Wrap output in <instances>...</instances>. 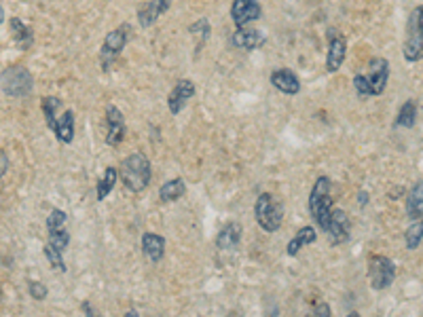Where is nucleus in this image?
I'll list each match as a JSON object with an SVG mask.
<instances>
[{"mask_svg":"<svg viewBox=\"0 0 423 317\" xmlns=\"http://www.w3.org/2000/svg\"><path fill=\"white\" fill-rule=\"evenodd\" d=\"M309 211H311V218L315 220V225L326 231L330 216H333V182H330V178L322 176V178L315 180L311 195H309Z\"/></svg>","mask_w":423,"mask_h":317,"instance_id":"nucleus-1","label":"nucleus"},{"mask_svg":"<svg viewBox=\"0 0 423 317\" xmlns=\"http://www.w3.org/2000/svg\"><path fill=\"white\" fill-rule=\"evenodd\" d=\"M121 182L131 193H142L150 184V161L146 154L134 152L121 163Z\"/></svg>","mask_w":423,"mask_h":317,"instance_id":"nucleus-2","label":"nucleus"},{"mask_svg":"<svg viewBox=\"0 0 423 317\" xmlns=\"http://www.w3.org/2000/svg\"><path fill=\"white\" fill-rule=\"evenodd\" d=\"M254 216L262 231L276 233L284 220V207L271 193H262L254 203Z\"/></svg>","mask_w":423,"mask_h":317,"instance_id":"nucleus-3","label":"nucleus"},{"mask_svg":"<svg viewBox=\"0 0 423 317\" xmlns=\"http://www.w3.org/2000/svg\"><path fill=\"white\" fill-rule=\"evenodd\" d=\"M368 279L375 290H385L396 279V264L381 254H373L368 258Z\"/></svg>","mask_w":423,"mask_h":317,"instance_id":"nucleus-4","label":"nucleus"},{"mask_svg":"<svg viewBox=\"0 0 423 317\" xmlns=\"http://www.w3.org/2000/svg\"><path fill=\"white\" fill-rule=\"evenodd\" d=\"M404 58L408 62H419L423 58V5L415 9L404 40Z\"/></svg>","mask_w":423,"mask_h":317,"instance_id":"nucleus-5","label":"nucleus"},{"mask_svg":"<svg viewBox=\"0 0 423 317\" xmlns=\"http://www.w3.org/2000/svg\"><path fill=\"white\" fill-rule=\"evenodd\" d=\"M127 36H129V26L123 24L104 38L102 51H99V62H102L104 70H109V66L117 60V56L127 44Z\"/></svg>","mask_w":423,"mask_h":317,"instance_id":"nucleus-6","label":"nucleus"},{"mask_svg":"<svg viewBox=\"0 0 423 317\" xmlns=\"http://www.w3.org/2000/svg\"><path fill=\"white\" fill-rule=\"evenodd\" d=\"M3 89L7 95L24 97L32 91V79L30 72L24 68H9L3 72Z\"/></svg>","mask_w":423,"mask_h":317,"instance_id":"nucleus-7","label":"nucleus"},{"mask_svg":"<svg viewBox=\"0 0 423 317\" xmlns=\"http://www.w3.org/2000/svg\"><path fill=\"white\" fill-rule=\"evenodd\" d=\"M370 87V95H381L388 87L390 79V66L383 58H375L368 62V72L364 74Z\"/></svg>","mask_w":423,"mask_h":317,"instance_id":"nucleus-8","label":"nucleus"},{"mask_svg":"<svg viewBox=\"0 0 423 317\" xmlns=\"http://www.w3.org/2000/svg\"><path fill=\"white\" fill-rule=\"evenodd\" d=\"M106 123H109L106 144L119 146L125 138V119H123V113L117 108V106H109V111H106Z\"/></svg>","mask_w":423,"mask_h":317,"instance_id":"nucleus-9","label":"nucleus"},{"mask_svg":"<svg viewBox=\"0 0 423 317\" xmlns=\"http://www.w3.org/2000/svg\"><path fill=\"white\" fill-rule=\"evenodd\" d=\"M193 95H195V83L189 81V79L178 81V85L168 95V106H170L172 115H178Z\"/></svg>","mask_w":423,"mask_h":317,"instance_id":"nucleus-10","label":"nucleus"},{"mask_svg":"<svg viewBox=\"0 0 423 317\" xmlns=\"http://www.w3.org/2000/svg\"><path fill=\"white\" fill-rule=\"evenodd\" d=\"M172 7V0H146L138 11V22L142 28H150L159 17H161Z\"/></svg>","mask_w":423,"mask_h":317,"instance_id":"nucleus-11","label":"nucleus"},{"mask_svg":"<svg viewBox=\"0 0 423 317\" xmlns=\"http://www.w3.org/2000/svg\"><path fill=\"white\" fill-rule=\"evenodd\" d=\"M349 227H351V222H349V218H347L345 211H343V209H333V216H330V222H328L326 233H328V237H330V241H333L335 245L347 241V237H349Z\"/></svg>","mask_w":423,"mask_h":317,"instance_id":"nucleus-12","label":"nucleus"},{"mask_svg":"<svg viewBox=\"0 0 423 317\" xmlns=\"http://www.w3.org/2000/svg\"><path fill=\"white\" fill-rule=\"evenodd\" d=\"M271 85H273L276 89H280L282 93H286V95H296V93L301 91V81H298V76H296L292 70H288V68L276 70V72L271 74Z\"/></svg>","mask_w":423,"mask_h":317,"instance_id":"nucleus-13","label":"nucleus"},{"mask_svg":"<svg viewBox=\"0 0 423 317\" xmlns=\"http://www.w3.org/2000/svg\"><path fill=\"white\" fill-rule=\"evenodd\" d=\"M142 252L150 262H159L166 254V239L154 233H144L142 235Z\"/></svg>","mask_w":423,"mask_h":317,"instance_id":"nucleus-14","label":"nucleus"},{"mask_svg":"<svg viewBox=\"0 0 423 317\" xmlns=\"http://www.w3.org/2000/svg\"><path fill=\"white\" fill-rule=\"evenodd\" d=\"M233 44L239 49H256L260 44H264V34L254 30V28H237V32L233 34Z\"/></svg>","mask_w":423,"mask_h":317,"instance_id":"nucleus-15","label":"nucleus"},{"mask_svg":"<svg viewBox=\"0 0 423 317\" xmlns=\"http://www.w3.org/2000/svg\"><path fill=\"white\" fill-rule=\"evenodd\" d=\"M345 53H347L345 40L335 36L328 44V56H326V70L328 72H337L341 68V64L345 62Z\"/></svg>","mask_w":423,"mask_h":317,"instance_id":"nucleus-16","label":"nucleus"},{"mask_svg":"<svg viewBox=\"0 0 423 317\" xmlns=\"http://www.w3.org/2000/svg\"><path fill=\"white\" fill-rule=\"evenodd\" d=\"M406 214L410 220L423 218V182H417L406 199Z\"/></svg>","mask_w":423,"mask_h":317,"instance_id":"nucleus-17","label":"nucleus"},{"mask_svg":"<svg viewBox=\"0 0 423 317\" xmlns=\"http://www.w3.org/2000/svg\"><path fill=\"white\" fill-rule=\"evenodd\" d=\"M53 133L56 138L64 144H70L74 138V113L72 111H64V115L58 119L56 127H53Z\"/></svg>","mask_w":423,"mask_h":317,"instance_id":"nucleus-18","label":"nucleus"},{"mask_svg":"<svg viewBox=\"0 0 423 317\" xmlns=\"http://www.w3.org/2000/svg\"><path fill=\"white\" fill-rule=\"evenodd\" d=\"M239 239H241V225H239V222H229V225H225L223 231L218 233L216 245H218L221 250H231V247H235V245L239 243Z\"/></svg>","mask_w":423,"mask_h":317,"instance_id":"nucleus-19","label":"nucleus"},{"mask_svg":"<svg viewBox=\"0 0 423 317\" xmlns=\"http://www.w3.org/2000/svg\"><path fill=\"white\" fill-rule=\"evenodd\" d=\"M40 106H42V115H45L47 125L53 129V127H56V123H58V119L64 115V113H60L62 111V99L56 97V95H47V97H42Z\"/></svg>","mask_w":423,"mask_h":317,"instance_id":"nucleus-20","label":"nucleus"},{"mask_svg":"<svg viewBox=\"0 0 423 317\" xmlns=\"http://www.w3.org/2000/svg\"><path fill=\"white\" fill-rule=\"evenodd\" d=\"M186 193V184L182 178H174V180H168L161 188H159V199L170 203V201H178L180 197H184Z\"/></svg>","mask_w":423,"mask_h":317,"instance_id":"nucleus-21","label":"nucleus"},{"mask_svg":"<svg viewBox=\"0 0 423 317\" xmlns=\"http://www.w3.org/2000/svg\"><path fill=\"white\" fill-rule=\"evenodd\" d=\"M317 239V233H315V229L313 227H303L298 233H296V237H292L290 239V243H288V256H296L298 252H301V247L303 245H309V243H313Z\"/></svg>","mask_w":423,"mask_h":317,"instance_id":"nucleus-22","label":"nucleus"},{"mask_svg":"<svg viewBox=\"0 0 423 317\" xmlns=\"http://www.w3.org/2000/svg\"><path fill=\"white\" fill-rule=\"evenodd\" d=\"M117 180H119V172L115 168H106L104 170V174H102V178L97 182V199L99 201H104L106 197L111 195V190L115 188Z\"/></svg>","mask_w":423,"mask_h":317,"instance_id":"nucleus-23","label":"nucleus"},{"mask_svg":"<svg viewBox=\"0 0 423 317\" xmlns=\"http://www.w3.org/2000/svg\"><path fill=\"white\" fill-rule=\"evenodd\" d=\"M415 121H417V104L413 99H408V101L402 104V108H400L394 125L396 127H413Z\"/></svg>","mask_w":423,"mask_h":317,"instance_id":"nucleus-24","label":"nucleus"},{"mask_svg":"<svg viewBox=\"0 0 423 317\" xmlns=\"http://www.w3.org/2000/svg\"><path fill=\"white\" fill-rule=\"evenodd\" d=\"M9 26H11V34H13L15 42H17L22 49H28L30 42H32V34H30L28 26H26L22 19H17V17H13V19L9 22Z\"/></svg>","mask_w":423,"mask_h":317,"instance_id":"nucleus-25","label":"nucleus"},{"mask_svg":"<svg viewBox=\"0 0 423 317\" xmlns=\"http://www.w3.org/2000/svg\"><path fill=\"white\" fill-rule=\"evenodd\" d=\"M404 239H406V247H408V250L419 247V243H421V239H423V218L415 220V222L406 229Z\"/></svg>","mask_w":423,"mask_h":317,"instance_id":"nucleus-26","label":"nucleus"},{"mask_svg":"<svg viewBox=\"0 0 423 317\" xmlns=\"http://www.w3.org/2000/svg\"><path fill=\"white\" fill-rule=\"evenodd\" d=\"M45 256L47 260L51 262V267L53 269H60V271H66V264H64V252L58 250V247H53L51 243L45 245Z\"/></svg>","mask_w":423,"mask_h":317,"instance_id":"nucleus-27","label":"nucleus"},{"mask_svg":"<svg viewBox=\"0 0 423 317\" xmlns=\"http://www.w3.org/2000/svg\"><path fill=\"white\" fill-rule=\"evenodd\" d=\"M68 241H70V233L66 231V227L62 229H56V231H49V243L53 247H58V250H66L68 247Z\"/></svg>","mask_w":423,"mask_h":317,"instance_id":"nucleus-28","label":"nucleus"},{"mask_svg":"<svg viewBox=\"0 0 423 317\" xmlns=\"http://www.w3.org/2000/svg\"><path fill=\"white\" fill-rule=\"evenodd\" d=\"M66 220H68L66 211H62V209H53L51 214H49V218H47V231H56V229L66 227Z\"/></svg>","mask_w":423,"mask_h":317,"instance_id":"nucleus-29","label":"nucleus"},{"mask_svg":"<svg viewBox=\"0 0 423 317\" xmlns=\"http://www.w3.org/2000/svg\"><path fill=\"white\" fill-rule=\"evenodd\" d=\"M252 5H254V0H233V5H231V17H233V22L237 24Z\"/></svg>","mask_w":423,"mask_h":317,"instance_id":"nucleus-30","label":"nucleus"},{"mask_svg":"<svg viewBox=\"0 0 423 317\" xmlns=\"http://www.w3.org/2000/svg\"><path fill=\"white\" fill-rule=\"evenodd\" d=\"M28 294L34 300H42V298H47V288L42 284H38V282H30L28 284Z\"/></svg>","mask_w":423,"mask_h":317,"instance_id":"nucleus-31","label":"nucleus"},{"mask_svg":"<svg viewBox=\"0 0 423 317\" xmlns=\"http://www.w3.org/2000/svg\"><path fill=\"white\" fill-rule=\"evenodd\" d=\"M191 32H193V34L199 32L203 38H207V34H209V24H207V19H201V22L193 24V26H191Z\"/></svg>","mask_w":423,"mask_h":317,"instance_id":"nucleus-32","label":"nucleus"},{"mask_svg":"<svg viewBox=\"0 0 423 317\" xmlns=\"http://www.w3.org/2000/svg\"><path fill=\"white\" fill-rule=\"evenodd\" d=\"M313 313H315V315H330V307H328V304H317V307L313 309Z\"/></svg>","mask_w":423,"mask_h":317,"instance_id":"nucleus-33","label":"nucleus"},{"mask_svg":"<svg viewBox=\"0 0 423 317\" xmlns=\"http://www.w3.org/2000/svg\"><path fill=\"white\" fill-rule=\"evenodd\" d=\"M0 158H3V170H0V174H7V168H9V158H7V152L3 150V152H0Z\"/></svg>","mask_w":423,"mask_h":317,"instance_id":"nucleus-34","label":"nucleus"},{"mask_svg":"<svg viewBox=\"0 0 423 317\" xmlns=\"http://www.w3.org/2000/svg\"><path fill=\"white\" fill-rule=\"evenodd\" d=\"M83 311H85L87 315H93V309H91V304H89V302H83Z\"/></svg>","mask_w":423,"mask_h":317,"instance_id":"nucleus-35","label":"nucleus"}]
</instances>
